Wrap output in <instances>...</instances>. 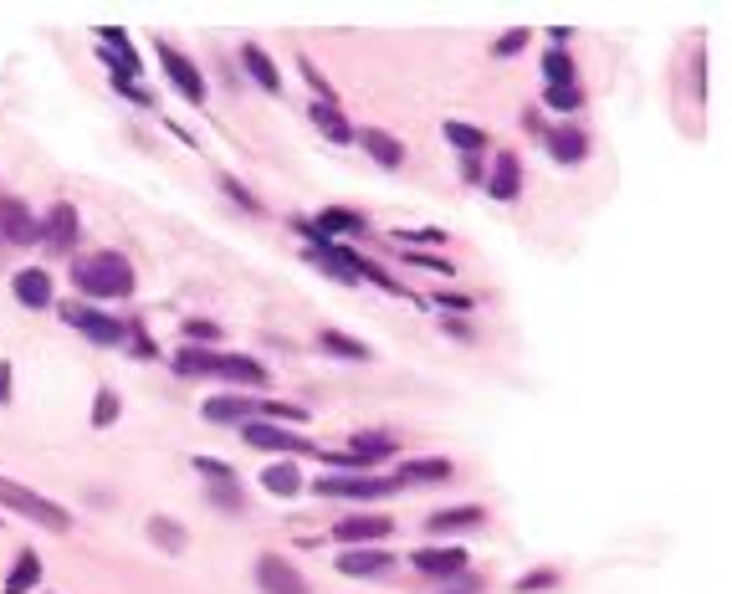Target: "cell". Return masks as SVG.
<instances>
[{"mask_svg": "<svg viewBox=\"0 0 732 594\" xmlns=\"http://www.w3.org/2000/svg\"><path fill=\"white\" fill-rule=\"evenodd\" d=\"M72 282L82 297H128L134 292V267L123 251H88L72 262Z\"/></svg>", "mask_w": 732, "mask_h": 594, "instance_id": "6da1fadb", "label": "cell"}, {"mask_svg": "<svg viewBox=\"0 0 732 594\" xmlns=\"http://www.w3.org/2000/svg\"><path fill=\"white\" fill-rule=\"evenodd\" d=\"M313 492L328 502H384L395 497L400 482L395 477H374V472H323V482H313Z\"/></svg>", "mask_w": 732, "mask_h": 594, "instance_id": "7a4b0ae2", "label": "cell"}, {"mask_svg": "<svg viewBox=\"0 0 732 594\" xmlns=\"http://www.w3.org/2000/svg\"><path fill=\"white\" fill-rule=\"evenodd\" d=\"M0 507H11V513L41 523L47 533H67V528H72V513H67L62 502L41 497V492H31V487H21V482H11V477H0Z\"/></svg>", "mask_w": 732, "mask_h": 594, "instance_id": "3957f363", "label": "cell"}, {"mask_svg": "<svg viewBox=\"0 0 732 594\" xmlns=\"http://www.w3.org/2000/svg\"><path fill=\"white\" fill-rule=\"evenodd\" d=\"M62 318L82 338H93L98 349H123V338H128V323L123 318H113V313H103L93 303H82V297H77V303H62Z\"/></svg>", "mask_w": 732, "mask_h": 594, "instance_id": "277c9868", "label": "cell"}, {"mask_svg": "<svg viewBox=\"0 0 732 594\" xmlns=\"http://www.w3.org/2000/svg\"><path fill=\"white\" fill-rule=\"evenodd\" d=\"M154 52H159V67H164V77L175 82V93H180L190 108H205V77H200V67H195V62H190L180 47H169L164 36H159V47H154Z\"/></svg>", "mask_w": 732, "mask_h": 594, "instance_id": "5b68a950", "label": "cell"}, {"mask_svg": "<svg viewBox=\"0 0 732 594\" xmlns=\"http://www.w3.org/2000/svg\"><path fill=\"white\" fill-rule=\"evenodd\" d=\"M241 436H246V446H256V451H282V456H308V451H313V441H303L297 431H282L277 420H246Z\"/></svg>", "mask_w": 732, "mask_h": 594, "instance_id": "8992f818", "label": "cell"}, {"mask_svg": "<svg viewBox=\"0 0 732 594\" xmlns=\"http://www.w3.org/2000/svg\"><path fill=\"white\" fill-rule=\"evenodd\" d=\"M390 533H395V523L384 513H349L343 523H333V543H343V548H369V543H384Z\"/></svg>", "mask_w": 732, "mask_h": 594, "instance_id": "52a82bcc", "label": "cell"}, {"mask_svg": "<svg viewBox=\"0 0 732 594\" xmlns=\"http://www.w3.org/2000/svg\"><path fill=\"white\" fill-rule=\"evenodd\" d=\"M395 554L384 543H369V548H343V554L333 559V569L343 579H379V574H390Z\"/></svg>", "mask_w": 732, "mask_h": 594, "instance_id": "ba28073f", "label": "cell"}, {"mask_svg": "<svg viewBox=\"0 0 732 594\" xmlns=\"http://www.w3.org/2000/svg\"><path fill=\"white\" fill-rule=\"evenodd\" d=\"M256 589H262V594H313L308 579L297 574L282 554H262V559H256Z\"/></svg>", "mask_w": 732, "mask_h": 594, "instance_id": "9c48e42d", "label": "cell"}, {"mask_svg": "<svg viewBox=\"0 0 732 594\" xmlns=\"http://www.w3.org/2000/svg\"><path fill=\"white\" fill-rule=\"evenodd\" d=\"M0 236L16 241V246H36L41 241V216H36L26 200L6 195V200H0Z\"/></svg>", "mask_w": 732, "mask_h": 594, "instance_id": "30bf717a", "label": "cell"}, {"mask_svg": "<svg viewBox=\"0 0 732 594\" xmlns=\"http://www.w3.org/2000/svg\"><path fill=\"white\" fill-rule=\"evenodd\" d=\"M210 426H246V420L262 415V400H246V390H226V395H215L200 405Z\"/></svg>", "mask_w": 732, "mask_h": 594, "instance_id": "8fae6325", "label": "cell"}, {"mask_svg": "<svg viewBox=\"0 0 732 594\" xmlns=\"http://www.w3.org/2000/svg\"><path fill=\"white\" fill-rule=\"evenodd\" d=\"M11 292H16V303L31 308V313H41V308H52V303H57L52 272H47V267H21V272L11 277Z\"/></svg>", "mask_w": 732, "mask_h": 594, "instance_id": "7c38bea8", "label": "cell"}, {"mask_svg": "<svg viewBox=\"0 0 732 594\" xmlns=\"http://www.w3.org/2000/svg\"><path fill=\"white\" fill-rule=\"evenodd\" d=\"M410 564L420 569V574H430V579H461L466 574V548H451V543H441V548H415L410 554Z\"/></svg>", "mask_w": 732, "mask_h": 594, "instance_id": "4fadbf2b", "label": "cell"}, {"mask_svg": "<svg viewBox=\"0 0 732 594\" xmlns=\"http://www.w3.org/2000/svg\"><path fill=\"white\" fill-rule=\"evenodd\" d=\"M487 195L492 200H518L523 195V159L512 154V149H497L492 154V175H487Z\"/></svg>", "mask_w": 732, "mask_h": 594, "instance_id": "5bb4252c", "label": "cell"}, {"mask_svg": "<svg viewBox=\"0 0 732 594\" xmlns=\"http://www.w3.org/2000/svg\"><path fill=\"white\" fill-rule=\"evenodd\" d=\"M482 523H487V507H477V502H461V507H436V513L425 518V528L436 533V538L471 533V528H482Z\"/></svg>", "mask_w": 732, "mask_h": 594, "instance_id": "9a60e30c", "label": "cell"}, {"mask_svg": "<svg viewBox=\"0 0 732 594\" xmlns=\"http://www.w3.org/2000/svg\"><path fill=\"white\" fill-rule=\"evenodd\" d=\"M77 236H82V226H77V210L67 205V200H57L47 216H41V241H47L52 251H72L77 246Z\"/></svg>", "mask_w": 732, "mask_h": 594, "instance_id": "2e32d148", "label": "cell"}, {"mask_svg": "<svg viewBox=\"0 0 732 594\" xmlns=\"http://www.w3.org/2000/svg\"><path fill=\"white\" fill-rule=\"evenodd\" d=\"M451 477H456V466H451L446 456H410V461H400V472H395L400 487H405V482L436 487V482H451Z\"/></svg>", "mask_w": 732, "mask_h": 594, "instance_id": "e0dca14e", "label": "cell"}, {"mask_svg": "<svg viewBox=\"0 0 732 594\" xmlns=\"http://www.w3.org/2000/svg\"><path fill=\"white\" fill-rule=\"evenodd\" d=\"M395 451H400V446L384 436V431H359V436H349V456L364 466V472H374L379 461H395Z\"/></svg>", "mask_w": 732, "mask_h": 594, "instance_id": "ac0fdd59", "label": "cell"}, {"mask_svg": "<svg viewBox=\"0 0 732 594\" xmlns=\"http://www.w3.org/2000/svg\"><path fill=\"white\" fill-rule=\"evenodd\" d=\"M215 379H231V385H241V390H262L267 369L256 359H246V354H221V359H215Z\"/></svg>", "mask_w": 732, "mask_h": 594, "instance_id": "d6986e66", "label": "cell"}, {"mask_svg": "<svg viewBox=\"0 0 732 594\" xmlns=\"http://www.w3.org/2000/svg\"><path fill=\"white\" fill-rule=\"evenodd\" d=\"M543 144H548V154L558 164H579L584 149H589V139L574 129V123H553V129H543Z\"/></svg>", "mask_w": 732, "mask_h": 594, "instance_id": "ffe728a7", "label": "cell"}, {"mask_svg": "<svg viewBox=\"0 0 732 594\" xmlns=\"http://www.w3.org/2000/svg\"><path fill=\"white\" fill-rule=\"evenodd\" d=\"M354 139H359V149H364L374 164H384V169H400V164H405V144H400L395 134H384V129H359Z\"/></svg>", "mask_w": 732, "mask_h": 594, "instance_id": "44dd1931", "label": "cell"}, {"mask_svg": "<svg viewBox=\"0 0 732 594\" xmlns=\"http://www.w3.org/2000/svg\"><path fill=\"white\" fill-rule=\"evenodd\" d=\"M241 67L251 72V82H256L262 93H282V72H277V62H272L262 47H256V41H246V47H241Z\"/></svg>", "mask_w": 732, "mask_h": 594, "instance_id": "7402d4cb", "label": "cell"}, {"mask_svg": "<svg viewBox=\"0 0 732 594\" xmlns=\"http://www.w3.org/2000/svg\"><path fill=\"white\" fill-rule=\"evenodd\" d=\"M36 584H41V554H36V548H21L11 574H6V584H0V594H31Z\"/></svg>", "mask_w": 732, "mask_h": 594, "instance_id": "603a6c76", "label": "cell"}, {"mask_svg": "<svg viewBox=\"0 0 732 594\" xmlns=\"http://www.w3.org/2000/svg\"><path fill=\"white\" fill-rule=\"evenodd\" d=\"M308 118H313V129H318L323 139H333V144H354V129H349V118L338 113V103H313Z\"/></svg>", "mask_w": 732, "mask_h": 594, "instance_id": "cb8c5ba5", "label": "cell"}, {"mask_svg": "<svg viewBox=\"0 0 732 594\" xmlns=\"http://www.w3.org/2000/svg\"><path fill=\"white\" fill-rule=\"evenodd\" d=\"M313 226H318L328 241H333V236H364V231H369V221L359 216V210H318Z\"/></svg>", "mask_w": 732, "mask_h": 594, "instance_id": "d4e9b609", "label": "cell"}, {"mask_svg": "<svg viewBox=\"0 0 732 594\" xmlns=\"http://www.w3.org/2000/svg\"><path fill=\"white\" fill-rule=\"evenodd\" d=\"M215 349H200V344H185V349H175V374H185V379H205V374H215Z\"/></svg>", "mask_w": 732, "mask_h": 594, "instance_id": "484cf974", "label": "cell"}, {"mask_svg": "<svg viewBox=\"0 0 732 594\" xmlns=\"http://www.w3.org/2000/svg\"><path fill=\"white\" fill-rule=\"evenodd\" d=\"M318 344H323L333 359H349V364H369V359H374V354H369V344H359V338L338 333V328H323V333H318Z\"/></svg>", "mask_w": 732, "mask_h": 594, "instance_id": "4316f807", "label": "cell"}, {"mask_svg": "<svg viewBox=\"0 0 732 594\" xmlns=\"http://www.w3.org/2000/svg\"><path fill=\"white\" fill-rule=\"evenodd\" d=\"M441 134H446V144H451V149H461L466 159H477V154L492 144L482 129H471V123H456V118H446V123H441Z\"/></svg>", "mask_w": 732, "mask_h": 594, "instance_id": "83f0119b", "label": "cell"}, {"mask_svg": "<svg viewBox=\"0 0 732 594\" xmlns=\"http://www.w3.org/2000/svg\"><path fill=\"white\" fill-rule=\"evenodd\" d=\"M262 487L272 497H297V492H303V472H297L292 461H272L267 472H262Z\"/></svg>", "mask_w": 732, "mask_h": 594, "instance_id": "f1b7e54d", "label": "cell"}, {"mask_svg": "<svg viewBox=\"0 0 732 594\" xmlns=\"http://www.w3.org/2000/svg\"><path fill=\"white\" fill-rule=\"evenodd\" d=\"M543 82H548V88H574V82H579V67H574V57L569 52H543Z\"/></svg>", "mask_w": 732, "mask_h": 594, "instance_id": "f546056e", "label": "cell"}, {"mask_svg": "<svg viewBox=\"0 0 732 594\" xmlns=\"http://www.w3.org/2000/svg\"><path fill=\"white\" fill-rule=\"evenodd\" d=\"M149 543H159L164 554H185V543H190V538H185V528H180L175 518L154 513V518H149Z\"/></svg>", "mask_w": 732, "mask_h": 594, "instance_id": "4dcf8cb0", "label": "cell"}, {"mask_svg": "<svg viewBox=\"0 0 732 594\" xmlns=\"http://www.w3.org/2000/svg\"><path fill=\"white\" fill-rule=\"evenodd\" d=\"M205 502L221 507V513H246V497L236 482H205Z\"/></svg>", "mask_w": 732, "mask_h": 594, "instance_id": "1f68e13d", "label": "cell"}, {"mask_svg": "<svg viewBox=\"0 0 732 594\" xmlns=\"http://www.w3.org/2000/svg\"><path fill=\"white\" fill-rule=\"evenodd\" d=\"M98 47L113 52V57H123V62H139L134 41H128V31H118V26H98ZM139 67H144V62H139Z\"/></svg>", "mask_w": 732, "mask_h": 594, "instance_id": "d6a6232c", "label": "cell"}, {"mask_svg": "<svg viewBox=\"0 0 732 594\" xmlns=\"http://www.w3.org/2000/svg\"><path fill=\"white\" fill-rule=\"evenodd\" d=\"M446 231L441 226H420V231H395V246L400 251H425V246H441Z\"/></svg>", "mask_w": 732, "mask_h": 594, "instance_id": "836d02e7", "label": "cell"}, {"mask_svg": "<svg viewBox=\"0 0 732 594\" xmlns=\"http://www.w3.org/2000/svg\"><path fill=\"white\" fill-rule=\"evenodd\" d=\"M543 103L553 113H579L584 108V88H579V82H574V88H543Z\"/></svg>", "mask_w": 732, "mask_h": 594, "instance_id": "e575fe53", "label": "cell"}, {"mask_svg": "<svg viewBox=\"0 0 732 594\" xmlns=\"http://www.w3.org/2000/svg\"><path fill=\"white\" fill-rule=\"evenodd\" d=\"M118 410H123L118 390H108V385H103V390H98V405H93V426H98V431H108L113 420H118Z\"/></svg>", "mask_w": 732, "mask_h": 594, "instance_id": "d590c367", "label": "cell"}, {"mask_svg": "<svg viewBox=\"0 0 732 594\" xmlns=\"http://www.w3.org/2000/svg\"><path fill=\"white\" fill-rule=\"evenodd\" d=\"M528 41H533V31H528V26H512V31H502V36L492 41V57H518V52L528 47Z\"/></svg>", "mask_w": 732, "mask_h": 594, "instance_id": "8d00e7d4", "label": "cell"}, {"mask_svg": "<svg viewBox=\"0 0 732 594\" xmlns=\"http://www.w3.org/2000/svg\"><path fill=\"white\" fill-rule=\"evenodd\" d=\"M195 472H200L205 482H236V466L221 461V456H195Z\"/></svg>", "mask_w": 732, "mask_h": 594, "instance_id": "74e56055", "label": "cell"}, {"mask_svg": "<svg viewBox=\"0 0 732 594\" xmlns=\"http://www.w3.org/2000/svg\"><path fill=\"white\" fill-rule=\"evenodd\" d=\"M185 338H190V344H215V338H221V323H210V318H190L185 323Z\"/></svg>", "mask_w": 732, "mask_h": 594, "instance_id": "f35d334b", "label": "cell"}, {"mask_svg": "<svg viewBox=\"0 0 732 594\" xmlns=\"http://www.w3.org/2000/svg\"><path fill=\"white\" fill-rule=\"evenodd\" d=\"M221 190H226V195H231L241 210H251V216H256V210H262V200H256V195H251V190H246L236 175H221Z\"/></svg>", "mask_w": 732, "mask_h": 594, "instance_id": "ab89813d", "label": "cell"}, {"mask_svg": "<svg viewBox=\"0 0 732 594\" xmlns=\"http://www.w3.org/2000/svg\"><path fill=\"white\" fill-rule=\"evenodd\" d=\"M262 415H267V420H287V426H303V420H308V410H303V405H282V400H267V405H262Z\"/></svg>", "mask_w": 732, "mask_h": 594, "instance_id": "60d3db41", "label": "cell"}, {"mask_svg": "<svg viewBox=\"0 0 732 594\" xmlns=\"http://www.w3.org/2000/svg\"><path fill=\"white\" fill-rule=\"evenodd\" d=\"M297 72H303V77L313 82V93H318V103H338V98H333V88H328V77H323V72H318V67L308 62V57H297Z\"/></svg>", "mask_w": 732, "mask_h": 594, "instance_id": "b9f144b4", "label": "cell"}, {"mask_svg": "<svg viewBox=\"0 0 732 594\" xmlns=\"http://www.w3.org/2000/svg\"><path fill=\"white\" fill-rule=\"evenodd\" d=\"M123 349H134L139 359H159V349L149 344V333H144V328H134V323H128V338H123Z\"/></svg>", "mask_w": 732, "mask_h": 594, "instance_id": "7bdbcfd3", "label": "cell"}, {"mask_svg": "<svg viewBox=\"0 0 732 594\" xmlns=\"http://www.w3.org/2000/svg\"><path fill=\"white\" fill-rule=\"evenodd\" d=\"M553 584H558V574H553V569H538V574H523L512 589H518V594H533V589H553Z\"/></svg>", "mask_w": 732, "mask_h": 594, "instance_id": "ee69618b", "label": "cell"}, {"mask_svg": "<svg viewBox=\"0 0 732 594\" xmlns=\"http://www.w3.org/2000/svg\"><path fill=\"white\" fill-rule=\"evenodd\" d=\"M113 88H118V93H123V98H134V103H139V108H149V103H154V98H149V93H144V88H139V82H123V77H113Z\"/></svg>", "mask_w": 732, "mask_h": 594, "instance_id": "f6af8a7d", "label": "cell"}, {"mask_svg": "<svg viewBox=\"0 0 732 594\" xmlns=\"http://www.w3.org/2000/svg\"><path fill=\"white\" fill-rule=\"evenodd\" d=\"M11 385H16V369H11V359H0V405L11 400Z\"/></svg>", "mask_w": 732, "mask_h": 594, "instance_id": "bcb514c9", "label": "cell"}, {"mask_svg": "<svg viewBox=\"0 0 732 594\" xmlns=\"http://www.w3.org/2000/svg\"><path fill=\"white\" fill-rule=\"evenodd\" d=\"M436 308H456V313H466V308H471V297H461V292H436Z\"/></svg>", "mask_w": 732, "mask_h": 594, "instance_id": "7dc6e473", "label": "cell"}, {"mask_svg": "<svg viewBox=\"0 0 732 594\" xmlns=\"http://www.w3.org/2000/svg\"><path fill=\"white\" fill-rule=\"evenodd\" d=\"M523 129H528V134H543V118H538V113H533V108H528V113H523Z\"/></svg>", "mask_w": 732, "mask_h": 594, "instance_id": "c3c4849f", "label": "cell"}, {"mask_svg": "<svg viewBox=\"0 0 732 594\" xmlns=\"http://www.w3.org/2000/svg\"><path fill=\"white\" fill-rule=\"evenodd\" d=\"M446 594H477V589H471V584H466V589H446Z\"/></svg>", "mask_w": 732, "mask_h": 594, "instance_id": "681fc988", "label": "cell"}]
</instances>
